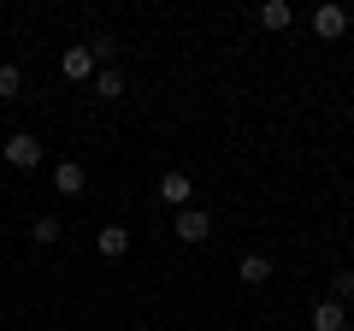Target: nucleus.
<instances>
[{"instance_id": "nucleus-1", "label": "nucleus", "mask_w": 354, "mask_h": 331, "mask_svg": "<svg viewBox=\"0 0 354 331\" xmlns=\"http://www.w3.org/2000/svg\"><path fill=\"white\" fill-rule=\"evenodd\" d=\"M153 190H160V202H165V207H177V213H183V207L195 202L189 172H177V166H171V172H160V184H153Z\"/></svg>"}, {"instance_id": "nucleus-2", "label": "nucleus", "mask_w": 354, "mask_h": 331, "mask_svg": "<svg viewBox=\"0 0 354 331\" xmlns=\"http://www.w3.org/2000/svg\"><path fill=\"white\" fill-rule=\"evenodd\" d=\"M207 237H213V213H207V207H183V213H177V242L201 249Z\"/></svg>"}, {"instance_id": "nucleus-3", "label": "nucleus", "mask_w": 354, "mask_h": 331, "mask_svg": "<svg viewBox=\"0 0 354 331\" xmlns=\"http://www.w3.org/2000/svg\"><path fill=\"white\" fill-rule=\"evenodd\" d=\"M342 30H348V6H337V0H319V6H313V36H319V42H337Z\"/></svg>"}, {"instance_id": "nucleus-4", "label": "nucleus", "mask_w": 354, "mask_h": 331, "mask_svg": "<svg viewBox=\"0 0 354 331\" xmlns=\"http://www.w3.org/2000/svg\"><path fill=\"white\" fill-rule=\"evenodd\" d=\"M6 166H18V172H36V166H41V142L30 136V130L6 136Z\"/></svg>"}, {"instance_id": "nucleus-5", "label": "nucleus", "mask_w": 354, "mask_h": 331, "mask_svg": "<svg viewBox=\"0 0 354 331\" xmlns=\"http://www.w3.org/2000/svg\"><path fill=\"white\" fill-rule=\"evenodd\" d=\"M59 71L71 77V83H88V77H95V53H88V42H77V48L59 53Z\"/></svg>"}, {"instance_id": "nucleus-6", "label": "nucleus", "mask_w": 354, "mask_h": 331, "mask_svg": "<svg viewBox=\"0 0 354 331\" xmlns=\"http://www.w3.org/2000/svg\"><path fill=\"white\" fill-rule=\"evenodd\" d=\"M313 331H348V307L337 296H319L313 302Z\"/></svg>"}, {"instance_id": "nucleus-7", "label": "nucleus", "mask_w": 354, "mask_h": 331, "mask_svg": "<svg viewBox=\"0 0 354 331\" xmlns=\"http://www.w3.org/2000/svg\"><path fill=\"white\" fill-rule=\"evenodd\" d=\"M95 249H101L106 260H124L130 255V231L124 225H101V231H95Z\"/></svg>"}, {"instance_id": "nucleus-8", "label": "nucleus", "mask_w": 354, "mask_h": 331, "mask_svg": "<svg viewBox=\"0 0 354 331\" xmlns=\"http://www.w3.org/2000/svg\"><path fill=\"white\" fill-rule=\"evenodd\" d=\"M53 190H59V195H83V190H88L83 166H77V160H59V166H53Z\"/></svg>"}, {"instance_id": "nucleus-9", "label": "nucleus", "mask_w": 354, "mask_h": 331, "mask_svg": "<svg viewBox=\"0 0 354 331\" xmlns=\"http://www.w3.org/2000/svg\"><path fill=\"white\" fill-rule=\"evenodd\" d=\"M236 278H242V284H266V278H272V255H242Z\"/></svg>"}, {"instance_id": "nucleus-10", "label": "nucleus", "mask_w": 354, "mask_h": 331, "mask_svg": "<svg viewBox=\"0 0 354 331\" xmlns=\"http://www.w3.org/2000/svg\"><path fill=\"white\" fill-rule=\"evenodd\" d=\"M260 24H266V30H290V24H295V6H283V0H266V6H260Z\"/></svg>"}, {"instance_id": "nucleus-11", "label": "nucleus", "mask_w": 354, "mask_h": 331, "mask_svg": "<svg viewBox=\"0 0 354 331\" xmlns=\"http://www.w3.org/2000/svg\"><path fill=\"white\" fill-rule=\"evenodd\" d=\"M95 95H101V101H118V95H124V71H118V65L95 71Z\"/></svg>"}, {"instance_id": "nucleus-12", "label": "nucleus", "mask_w": 354, "mask_h": 331, "mask_svg": "<svg viewBox=\"0 0 354 331\" xmlns=\"http://www.w3.org/2000/svg\"><path fill=\"white\" fill-rule=\"evenodd\" d=\"M24 95V71L18 65H0V101H18Z\"/></svg>"}, {"instance_id": "nucleus-13", "label": "nucleus", "mask_w": 354, "mask_h": 331, "mask_svg": "<svg viewBox=\"0 0 354 331\" xmlns=\"http://www.w3.org/2000/svg\"><path fill=\"white\" fill-rule=\"evenodd\" d=\"M30 237H36V242H59V219H53V213H41L36 225H30Z\"/></svg>"}, {"instance_id": "nucleus-14", "label": "nucleus", "mask_w": 354, "mask_h": 331, "mask_svg": "<svg viewBox=\"0 0 354 331\" xmlns=\"http://www.w3.org/2000/svg\"><path fill=\"white\" fill-rule=\"evenodd\" d=\"M330 296H337V302H354V267H342L337 278H330Z\"/></svg>"}, {"instance_id": "nucleus-15", "label": "nucleus", "mask_w": 354, "mask_h": 331, "mask_svg": "<svg viewBox=\"0 0 354 331\" xmlns=\"http://www.w3.org/2000/svg\"><path fill=\"white\" fill-rule=\"evenodd\" d=\"M88 53H95V60H113V53H118V42L101 30V36H88Z\"/></svg>"}, {"instance_id": "nucleus-16", "label": "nucleus", "mask_w": 354, "mask_h": 331, "mask_svg": "<svg viewBox=\"0 0 354 331\" xmlns=\"http://www.w3.org/2000/svg\"><path fill=\"white\" fill-rule=\"evenodd\" d=\"M0 65H6V60H0Z\"/></svg>"}, {"instance_id": "nucleus-17", "label": "nucleus", "mask_w": 354, "mask_h": 331, "mask_svg": "<svg viewBox=\"0 0 354 331\" xmlns=\"http://www.w3.org/2000/svg\"><path fill=\"white\" fill-rule=\"evenodd\" d=\"M348 331H354V325H348Z\"/></svg>"}]
</instances>
